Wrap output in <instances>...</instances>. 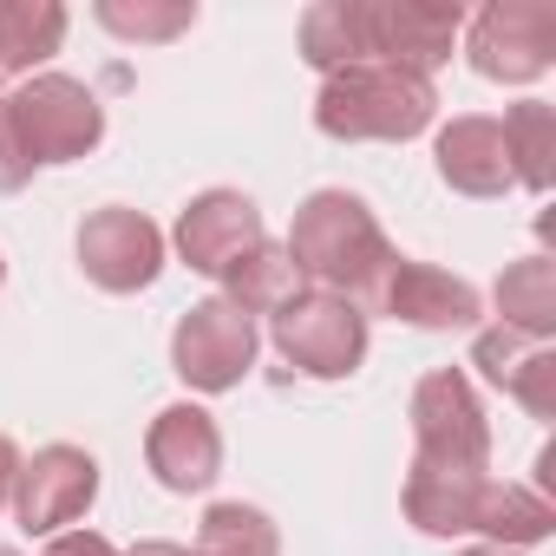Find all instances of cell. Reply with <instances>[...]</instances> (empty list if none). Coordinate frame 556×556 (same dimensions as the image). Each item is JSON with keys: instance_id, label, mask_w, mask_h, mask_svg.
I'll return each instance as SVG.
<instances>
[{"instance_id": "cell-1", "label": "cell", "mask_w": 556, "mask_h": 556, "mask_svg": "<svg viewBox=\"0 0 556 556\" xmlns=\"http://www.w3.org/2000/svg\"><path fill=\"white\" fill-rule=\"evenodd\" d=\"M282 249L302 268L308 289H328V295H348V302H361L380 282V268L393 262V242H387L380 216L354 190H315L295 210Z\"/></svg>"}, {"instance_id": "cell-2", "label": "cell", "mask_w": 556, "mask_h": 556, "mask_svg": "<svg viewBox=\"0 0 556 556\" xmlns=\"http://www.w3.org/2000/svg\"><path fill=\"white\" fill-rule=\"evenodd\" d=\"M432 112H439L432 79L406 66H348V73H328L315 92V125L341 144H361V138L406 144L432 125Z\"/></svg>"}, {"instance_id": "cell-3", "label": "cell", "mask_w": 556, "mask_h": 556, "mask_svg": "<svg viewBox=\"0 0 556 556\" xmlns=\"http://www.w3.org/2000/svg\"><path fill=\"white\" fill-rule=\"evenodd\" d=\"M8 125L27 151V164H73L86 151H99L105 138V105L86 79L73 73H34L8 92Z\"/></svg>"}, {"instance_id": "cell-4", "label": "cell", "mask_w": 556, "mask_h": 556, "mask_svg": "<svg viewBox=\"0 0 556 556\" xmlns=\"http://www.w3.org/2000/svg\"><path fill=\"white\" fill-rule=\"evenodd\" d=\"M275 354L308 380H348L367 361V308L328 289H302L282 315H268Z\"/></svg>"}, {"instance_id": "cell-5", "label": "cell", "mask_w": 556, "mask_h": 556, "mask_svg": "<svg viewBox=\"0 0 556 556\" xmlns=\"http://www.w3.org/2000/svg\"><path fill=\"white\" fill-rule=\"evenodd\" d=\"M413 458L445 465V471H484L491 465V426L458 367H432L413 387Z\"/></svg>"}, {"instance_id": "cell-6", "label": "cell", "mask_w": 556, "mask_h": 556, "mask_svg": "<svg viewBox=\"0 0 556 556\" xmlns=\"http://www.w3.org/2000/svg\"><path fill=\"white\" fill-rule=\"evenodd\" d=\"M471 73L497 86H530L556 66V8L549 0H491L465 34Z\"/></svg>"}, {"instance_id": "cell-7", "label": "cell", "mask_w": 556, "mask_h": 556, "mask_svg": "<svg viewBox=\"0 0 556 556\" xmlns=\"http://www.w3.org/2000/svg\"><path fill=\"white\" fill-rule=\"evenodd\" d=\"M374 315H393L406 328H426V334H458V328H478L484 321V295L452 268H432V262H413V255H393L380 268V282L361 295Z\"/></svg>"}, {"instance_id": "cell-8", "label": "cell", "mask_w": 556, "mask_h": 556, "mask_svg": "<svg viewBox=\"0 0 556 556\" xmlns=\"http://www.w3.org/2000/svg\"><path fill=\"white\" fill-rule=\"evenodd\" d=\"M170 367H177V380L197 387V393H229V387H242V374L255 367V321H249L236 302H223V295L197 302V308L177 321V334H170Z\"/></svg>"}, {"instance_id": "cell-9", "label": "cell", "mask_w": 556, "mask_h": 556, "mask_svg": "<svg viewBox=\"0 0 556 556\" xmlns=\"http://www.w3.org/2000/svg\"><path fill=\"white\" fill-rule=\"evenodd\" d=\"M465 34L458 0H367V66H406L432 79Z\"/></svg>"}, {"instance_id": "cell-10", "label": "cell", "mask_w": 556, "mask_h": 556, "mask_svg": "<svg viewBox=\"0 0 556 556\" xmlns=\"http://www.w3.org/2000/svg\"><path fill=\"white\" fill-rule=\"evenodd\" d=\"M79 268L105 295H138L164 275V229L144 210L105 203L79 223Z\"/></svg>"}, {"instance_id": "cell-11", "label": "cell", "mask_w": 556, "mask_h": 556, "mask_svg": "<svg viewBox=\"0 0 556 556\" xmlns=\"http://www.w3.org/2000/svg\"><path fill=\"white\" fill-rule=\"evenodd\" d=\"M92 497H99V458L86 445H40L34 458H21L8 504L27 536H60L92 510Z\"/></svg>"}, {"instance_id": "cell-12", "label": "cell", "mask_w": 556, "mask_h": 556, "mask_svg": "<svg viewBox=\"0 0 556 556\" xmlns=\"http://www.w3.org/2000/svg\"><path fill=\"white\" fill-rule=\"evenodd\" d=\"M262 236H268V229H262V210H255V197H242V190H203V197H190L184 216H177V255H184L197 275H223V268H229L236 255H249Z\"/></svg>"}, {"instance_id": "cell-13", "label": "cell", "mask_w": 556, "mask_h": 556, "mask_svg": "<svg viewBox=\"0 0 556 556\" xmlns=\"http://www.w3.org/2000/svg\"><path fill=\"white\" fill-rule=\"evenodd\" d=\"M144 465L157 471L164 491H210L216 471H223V432H216V419L203 406H190V400L164 406L151 419V432H144Z\"/></svg>"}, {"instance_id": "cell-14", "label": "cell", "mask_w": 556, "mask_h": 556, "mask_svg": "<svg viewBox=\"0 0 556 556\" xmlns=\"http://www.w3.org/2000/svg\"><path fill=\"white\" fill-rule=\"evenodd\" d=\"M471 367L504 387L530 419H556V348L523 341L510 328H471Z\"/></svg>"}, {"instance_id": "cell-15", "label": "cell", "mask_w": 556, "mask_h": 556, "mask_svg": "<svg viewBox=\"0 0 556 556\" xmlns=\"http://www.w3.org/2000/svg\"><path fill=\"white\" fill-rule=\"evenodd\" d=\"M439 177L458 197H504L510 190V157H504V131L497 118H452L432 144Z\"/></svg>"}, {"instance_id": "cell-16", "label": "cell", "mask_w": 556, "mask_h": 556, "mask_svg": "<svg viewBox=\"0 0 556 556\" xmlns=\"http://www.w3.org/2000/svg\"><path fill=\"white\" fill-rule=\"evenodd\" d=\"M216 282H223V302H236L249 321H255V315H282V308L308 289V282H302V268L289 262V249H282V242H268V236H262L249 255H236V262L216 275Z\"/></svg>"}, {"instance_id": "cell-17", "label": "cell", "mask_w": 556, "mask_h": 556, "mask_svg": "<svg viewBox=\"0 0 556 556\" xmlns=\"http://www.w3.org/2000/svg\"><path fill=\"white\" fill-rule=\"evenodd\" d=\"M484 471H445V465H419L406 478V523H419L426 536H471V510H478Z\"/></svg>"}, {"instance_id": "cell-18", "label": "cell", "mask_w": 556, "mask_h": 556, "mask_svg": "<svg viewBox=\"0 0 556 556\" xmlns=\"http://www.w3.org/2000/svg\"><path fill=\"white\" fill-rule=\"evenodd\" d=\"M471 530L491 536V549H530L556 530V504L536 491V484H504V478H484L478 491V510H471Z\"/></svg>"}, {"instance_id": "cell-19", "label": "cell", "mask_w": 556, "mask_h": 556, "mask_svg": "<svg viewBox=\"0 0 556 556\" xmlns=\"http://www.w3.org/2000/svg\"><path fill=\"white\" fill-rule=\"evenodd\" d=\"M491 302H497V328H510L523 341H549L556 334V262L549 255L504 262Z\"/></svg>"}, {"instance_id": "cell-20", "label": "cell", "mask_w": 556, "mask_h": 556, "mask_svg": "<svg viewBox=\"0 0 556 556\" xmlns=\"http://www.w3.org/2000/svg\"><path fill=\"white\" fill-rule=\"evenodd\" d=\"M60 47H66L60 0H0V79L8 73L34 79V66H47Z\"/></svg>"}, {"instance_id": "cell-21", "label": "cell", "mask_w": 556, "mask_h": 556, "mask_svg": "<svg viewBox=\"0 0 556 556\" xmlns=\"http://www.w3.org/2000/svg\"><path fill=\"white\" fill-rule=\"evenodd\" d=\"M302 60L321 79L367 66V0H315L302 14Z\"/></svg>"}, {"instance_id": "cell-22", "label": "cell", "mask_w": 556, "mask_h": 556, "mask_svg": "<svg viewBox=\"0 0 556 556\" xmlns=\"http://www.w3.org/2000/svg\"><path fill=\"white\" fill-rule=\"evenodd\" d=\"M497 131H504V157H510V184H523V190H549V177H556V112L543 105V99H517L504 118H497Z\"/></svg>"}, {"instance_id": "cell-23", "label": "cell", "mask_w": 556, "mask_h": 556, "mask_svg": "<svg viewBox=\"0 0 556 556\" xmlns=\"http://www.w3.org/2000/svg\"><path fill=\"white\" fill-rule=\"evenodd\" d=\"M197 556H282V536H275L268 510L229 497V504H210V510H203Z\"/></svg>"}, {"instance_id": "cell-24", "label": "cell", "mask_w": 556, "mask_h": 556, "mask_svg": "<svg viewBox=\"0 0 556 556\" xmlns=\"http://www.w3.org/2000/svg\"><path fill=\"white\" fill-rule=\"evenodd\" d=\"M92 21L105 34L131 40V47H164V40L197 27V8H190V0H99Z\"/></svg>"}, {"instance_id": "cell-25", "label": "cell", "mask_w": 556, "mask_h": 556, "mask_svg": "<svg viewBox=\"0 0 556 556\" xmlns=\"http://www.w3.org/2000/svg\"><path fill=\"white\" fill-rule=\"evenodd\" d=\"M47 556H125V549L105 543L99 530H60V536H47Z\"/></svg>"}, {"instance_id": "cell-26", "label": "cell", "mask_w": 556, "mask_h": 556, "mask_svg": "<svg viewBox=\"0 0 556 556\" xmlns=\"http://www.w3.org/2000/svg\"><path fill=\"white\" fill-rule=\"evenodd\" d=\"M14 478H21V445H14L8 432H0V504L14 497Z\"/></svg>"}, {"instance_id": "cell-27", "label": "cell", "mask_w": 556, "mask_h": 556, "mask_svg": "<svg viewBox=\"0 0 556 556\" xmlns=\"http://www.w3.org/2000/svg\"><path fill=\"white\" fill-rule=\"evenodd\" d=\"M125 556H184V543H138V549H125Z\"/></svg>"}, {"instance_id": "cell-28", "label": "cell", "mask_w": 556, "mask_h": 556, "mask_svg": "<svg viewBox=\"0 0 556 556\" xmlns=\"http://www.w3.org/2000/svg\"><path fill=\"white\" fill-rule=\"evenodd\" d=\"M465 556H510V549H465Z\"/></svg>"}, {"instance_id": "cell-29", "label": "cell", "mask_w": 556, "mask_h": 556, "mask_svg": "<svg viewBox=\"0 0 556 556\" xmlns=\"http://www.w3.org/2000/svg\"><path fill=\"white\" fill-rule=\"evenodd\" d=\"M0 282H8V262H0Z\"/></svg>"}, {"instance_id": "cell-30", "label": "cell", "mask_w": 556, "mask_h": 556, "mask_svg": "<svg viewBox=\"0 0 556 556\" xmlns=\"http://www.w3.org/2000/svg\"><path fill=\"white\" fill-rule=\"evenodd\" d=\"M0 556H21V549H0Z\"/></svg>"}, {"instance_id": "cell-31", "label": "cell", "mask_w": 556, "mask_h": 556, "mask_svg": "<svg viewBox=\"0 0 556 556\" xmlns=\"http://www.w3.org/2000/svg\"><path fill=\"white\" fill-rule=\"evenodd\" d=\"M0 105H8V92H0Z\"/></svg>"}, {"instance_id": "cell-32", "label": "cell", "mask_w": 556, "mask_h": 556, "mask_svg": "<svg viewBox=\"0 0 556 556\" xmlns=\"http://www.w3.org/2000/svg\"><path fill=\"white\" fill-rule=\"evenodd\" d=\"M184 556H190V549H184Z\"/></svg>"}]
</instances>
